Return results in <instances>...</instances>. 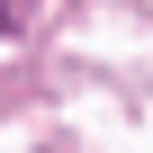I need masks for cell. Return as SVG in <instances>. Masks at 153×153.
I'll return each mask as SVG.
<instances>
[{"mask_svg": "<svg viewBox=\"0 0 153 153\" xmlns=\"http://www.w3.org/2000/svg\"><path fill=\"white\" fill-rule=\"evenodd\" d=\"M27 9H36V0H0V36H18V27H27Z\"/></svg>", "mask_w": 153, "mask_h": 153, "instance_id": "1", "label": "cell"}]
</instances>
